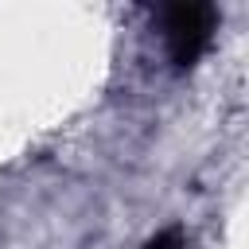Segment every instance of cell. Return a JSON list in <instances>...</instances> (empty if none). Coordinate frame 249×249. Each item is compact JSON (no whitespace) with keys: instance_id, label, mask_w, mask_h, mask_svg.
<instances>
[{"instance_id":"1","label":"cell","mask_w":249,"mask_h":249,"mask_svg":"<svg viewBox=\"0 0 249 249\" xmlns=\"http://www.w3.org/2000/svg\"><path fill=\"white\" fill-rule=\"evenodd\" d=\"M214 31V8L210 4H171L163 8V35H167V51L175 58V66H191Z\"/></svg>"},{"instance_id":"2","label":"cell","mask_w":249,"mask_h":249,"mask_svg":"<svg viewBox=\"0 0 249 249\" xmlns=\"http://www.w3.org/2000/svg\"><path fill=\"white\" fill-rule=\"evenodd\" d=\"M144 249H187V245H183V233H179V230L171 226V230L156 233V237H152V241H148Z\"/></svg>"}]
</instances>
